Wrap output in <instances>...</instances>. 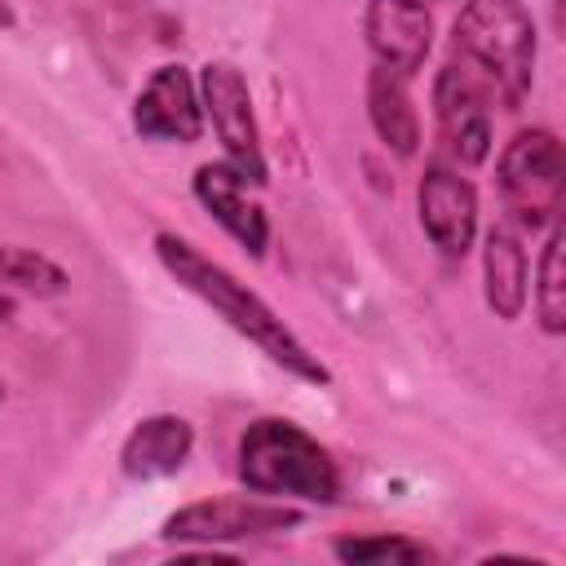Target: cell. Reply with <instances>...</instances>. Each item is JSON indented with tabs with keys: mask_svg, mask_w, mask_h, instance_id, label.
I'll use <instances>...</instances> for the list:
<instances>
[{
	"mask_svg": "<svg viewBox=\"0 0 566 566\" xmlns=\"http://www.w3.org/2000/svg\"><path fill=\"white\" fill-rule=\"evenodd\" d=\"M367 119L376 128V137L394 150V155H416L420 146V115L411 106V93H407V80L385 71V66H371L367 75Z\"/></svg>",
	"mask_w": 566,
	"mask_h": 566,
	"instance_id": "cell-14",
	"label": "cell"
},
{
	"mask_svg": "<svg viewBox=\"0 0 566 566\" xmlns=\"http://www.w3.org/2000/svg\"><path fill=\"white\" fill-rule=\"evenodd\" d=\"M133 128L146 142H177L190 146L203 133V97L195 75L181 62L155 66L133 102Z\"/></svg>",
	"mask_w": 566,
	"mask_h": 566,
	"instance_id": "cell-8",
	"label": "cell"
},
{
	"mask_svg": "<svg viewBox=\"0 0 566 566\" xmlns=\"http://www.w3.org/2000/svg\"><path fill=\"white\" fill-rule=\"evenodd\" d=\"M332 553L349 566H376V562H433V548L411 535H345L332 544Z\"/></svg>",
	"mask_w": 566,
	"mask_h": 566,
	"instance_id": "cell-17",
	"label": "cell"
},
{
	"mask_svg": "<svg viewBox=\"0 0 566 566\" xmlns=\"http://www.w3.org/2000/svg\"><path fill=\"white\" fill-rule=\"evenodd\" d=\"M420 203V226L429 234V243L442 256H464L473 248L478 234V190L469 177H460V168L447 164H429L416 190Z\"/></svg>",
	"mask_w": 566,
	"mask_h": 566,
	"instance_id": "cell-10",
	"label": "cell"
},
{
	"mask_svg": "<svg viewBox=\"0 0 566 566\" xmlns=\"http://www.w3.org/2000/svg\"><path fill=\"white\" fill-rule=\"evenodd\" d=\"M190 447H195V429L190 420L181 416H146L128 429L124 447H119V469L124 478L133 482H155V478H172L186 460H190Z\"/></svg>",
	"mask_w": 566,
	"mask_h": 566,
	"instance_id": "cell-12",
	"label": "cell"
},
{
	"mask_svg": "<svg viewBox=\"0 0 566 566\" xmlns=\"http://www.w3.org/2000/svg\"><path fill=\"white\" fill-rule=\"evenodd\" d=\"M526 248L517 239V230L509 226H491L482 239V292L495 318L513 323L526 310Z\"/></svg>",
	"mask_w": 566,
	"mask_h": 566,
	"instance_id": "cell-13",
	"label": "cell"
},
{
	"mask_svg": "<svg viewBox=\"0 0 566 566\" xmlns=\"http://www.w3.org/2000/svg\"><path fill=\"white\" fill-rule=\"evenodd\" d=\"M66 270L35 252V248H13V243H0V287H13V292H31V296H62L66 292Z\"/></svg>",
	"mask_w": 566,
	"mask_h": 566,
	"instance_id": "cell-16",
	"label": "cell"
},
{
	"mask_svg": "<svg viewBox=\"0 0 566 566\" xmlns=\"http://www.w3.org/2000/svg\"><path fill=\"white\" fill-rule=\"evenodd\" d=\"M363 35L376 66L411 80L433 49V13L424 0H367Z\"/></svg>",
	"mask_w": 566,
	"mask_h": 566,
	"instance_id": "cell-9",
	"label": "cell"
},
{
	"mask_svg": "<svg viewBox=\"0 0 566 566\" xmlns=\"http://www.w3.org/2000/svg\"><path fill=\"white\" fill-rule=\"evenodd\" d=\"M455 57L482 75L504 106H517L535 80V22L526 0H464L451 27Z\"/></svg>",
	"mask_w": 566,
	"mask_h": 566,
	"instance_id": "cell-3",
	"label": "cell"
},
{
	"mask_svg": "<svg viewBox=\"0 0 566 566\" xmlns=\"http://www.w3.org/2000/svg\"><path fill=\"white\" fill-rule=\"evenodd\" d=\"M248 177L234 164H199L195 168V199L203 203V212H212V221L252 256H265L270 248V217L265 208L248 195Z\"/></svg>",
	"mask_w": 566,
	"mask_h": 566,
	"instance_id": "cell-11",
	"label": "cell"
},
{
	"mask_svg": "<svg viewBox=\"0 0 566 566\" xmlns=\"http://www.w3.org/2000/svg\"><path fill=\"white\" fill-rule=\"evenodd\" d=\"M486 84L478 71L464 62H447L433 80V119L447 142V150L460 164H482L491 155V106H486Z\"/></svg>",
	"mask_w": 566,
	"mask_h": 566,
	"instance_id": "cell-7",
	"label": "cell"
},
{
	"mask_svg": "<svg viewBox=\"0 0 566 566\" xmlns=\"http://www.w3.org/2000/svg\"><path fill=\"white\" fill-rule=\"evenodd\" d=\"M0 314H9V301H0ZM0 323H4V318H0Z\"/></svg>",
	"mask_w": 566,
	"mask_h": 566,
	"instance_id": "cell-19",
	"label": "cell"
},
{
	"mask_svg": "<svg viewBox=\"0 0 566 566\" xmlns=\"http://www.w3.org/2000/svg\"><path fill=\"white\" fill-rule=\"evenodd\" d=\"M0 402H4V385H0Z\"/></svg>",
	"mask_w": 566,
	"mask_h": 566,
	"instance_id": "cell-20",
	"label": "cell"
},
{
	"mask_svg": "<svg viewBox=\"0 0 566 566\" xmlns=\"http://www.w3.org/2000/svg\"><path fill=\"white\" fill-rule=\"evenodd\" d=\"M155 256H159V265H164L190 296H199L217 318H226L239 336H248L270 363H279L283 371H292V376H301V380H310V385H327V380H332V371L323 367V358L274 314V305L261 301V296H256L243 279H234L221 261L203 256L190 239H181V234H172V230H159V234H155Z\"/></svg>",
	"mask_w": 566,
	"mask_h": 566,
	"instance_id": "cell-1",
	"label": "cell"
},
{
	"mask_svg": "<svg viewBox=\"0 0 566 566\" xmlns=\"http://www.w3.org/2000/svg\"><path fill=\"white\" fill-rule=\"evenodd\" d=\"M0 27H13V9L0 0Z\"/></svg>",
	"mask_w": 566,
	"mask_h": 566,
	"instance_id": "cell-18",
	"label": "cell"
},
{
	"mask_svg": "<svg viewBox=\"0 0 566 566\" xmlns=\"http://www.w3.org/2000/svg\"><path fill=\"white\" fill-rule=\"evenodd\" d=\"M562 248H566V234L562 226L548 230L544 239V252H539V274H535V318L548 336H562L566 332V265H562Z\"/></svg>",
	"mask_w": 566,
	"mask_h": 566,
	"instance_id": "cell-15",
	"label": "cell"
},
{
	"mask_svg": "<svg viewBox=\"0 0 566 566\" xmlns=\"http://www.w3.org/2000/svg\"><path fill=\"white\" fill-rule=\"evenodd\" d=\"M562 181H566V155L548 128H522L513 142H504L495 159V186L504 212L522 230H539L557 217Z\"/></svg>",
	"mask_w": 566,
	"mask_h": 566,
	"instance_id": "cell-4",
	"label": "cell"
},
{
	"mask_svg": "<svg viewBox=\"0 0 566 566\" xmlns=\"http://www.w3.org/2000/svg\"><path fill=\"white\" fill-rule=\"evenodd\" d=\"M199 97H203V115L212 119V133H217V142L226 150V164H234L252 186H265L270 168H265L256 115H252V93H248L239 66L208 62L199 71Z\"/></svg>",
	"mask_w": 566,
	"mask_h": 566,
	"instance_id": "cell-6",
	"label": "cell"
},
{
	"mask_svg": "<svg viewBox=\"0 0 566 566\" xmlns=\"http://www.w3.org/2000/svg\"><path fill=\"white\" fill-rule=\"evenodd\" d=\"M301 513L292 504H274L270 495H212L177 509L164 522V535L177 544H230V539H252V535H274L296 526Z\"/></svg>",
	"mask_w": 566,
	"mask_h": 566,
	"instance_id": "cell-5",
	"label": "cell"
},
{
	"mask_svg": "<svg viewBox=\"0 0 566 566\" xmlns=\"http://www.w3.org/2000/svg\"><path fill=\"white\" fill-rule=\"evenodd\" d=\"M239 482L270 500L336 504L340 495V469L327 447L279 416H261L239 433Z\"/></svg>",
	"mask_w": 566,
	"mask_h": 566,
	"instance_id": "cell-2",
	"label": "cell"
}]
</instances>
